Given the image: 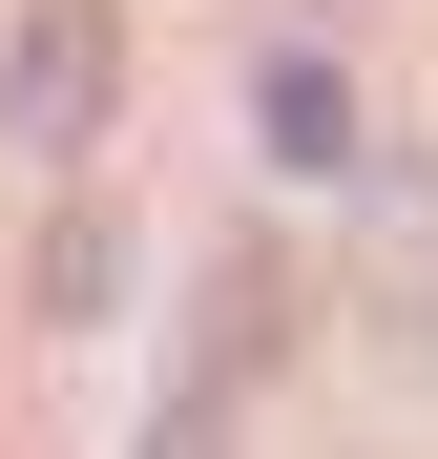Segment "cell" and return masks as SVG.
Segmentation results:
<instances>
[{"mask_svg":"<svg viewBox=\"0 0 438 459\" xmlns=\"http://www.w3.org/2000/svg\"><path fill=\"white\" fill-rule=\"evenodd\" d=\"M417 355H438V292H417Z\"/></svg>","mask_w":438,"mask_h":459,"instance_id":"cell-5","label":"cell"},{"mask_svg":"<svg viewBox=\"0 0 438 459\" xmlns=\"http://www.w3.org/2000/svg\"><path fill=\"white\" fill-rule=\"evenodd\" d=\"M146 459H230V418H167V438H146Z\"/></svg>","mask_w":438,"mask_h":459,"instance_id":"cell-4","label":"cell"},{"mask_svg":"<svg viewBox=\"0 0 438 459\" xmlns=\"http://www.w3.org/2000/svg\"><path fill=\"white\" fill-rule=\"evenodd\" d=\"M271 355H292V251H271V230H230V251L188 272V355H167V418H230Z\"/></svg>","mask_w":438,"mask_h":459,"instance_id":"cell-1","label":"cell"},{"mask_svg":"<svg viewBox=\"0 0 438 459\" xmlns=\"http://www.w3.org/2000/svg\"><path fill=\"white\" fill-rule=\"evenodd\" d=\"M271 168H355V84L334 63H271Z\"/></svg>","mask_w":438,"mask_h":459,"instance_id":"cell-3","label":"cell"},{"mask_svg":"<svg viewBox=\"0 0 438 459\" xmlns=\"http://www.w3.org/2000/svg\"><path fill=\"white\" fill-rule=\"evenodd\" d=\"M105 105H125V22H105V0H21L0 126H21V146H105Z\"/></svg>","mask_w":438,"mask_h":459,"instance_id":"cell-2","label":"cell"}]
</instances>
